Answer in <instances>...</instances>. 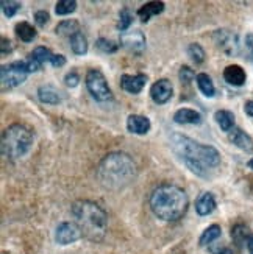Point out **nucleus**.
<instances>
[{"mask_svg":"<svg viewBox=\"0 0 253 254\" xmlns=\"http://www.w3.org/2000/svg\"><path fill=\"white\" fill-rule=\"evenodd\" d=\"M173 151L183 159V162L199 176H206L208 170L216 169L221 164V154L211 145L195 142L186 136L173 134L170 139Z\"/></svg>","mask_w":253,"mask_h":254,"instance_id":"f257e3e1","label":"nucleus"},{"mask_svg":"<svg viewBox=\"0 0 253 254\" xmlns=\"http://www.w3.org/2000/svg\"><path fill=\"white\" fill-rule=\"evenodd\" d=\"M150 209L164 222H177L189 206V198L181 187L175 184H161L150 195Z\"/></svg>","mask_w":253,"mask_h":254,"instance_id":"f03ea898","label":"nucleus"},{"mask_svg":"<svg viewBox=\"0 0 253 254\" xmlns=\"http://www.w3.org/2000/svg\"><path fill=\"white\" fill-rule=\"evenodd\" d=\"M75 223L80 226L84 237L92 242H100L105 237L108 226V215L103 209L87 200L75 201L72 206Z\"/></svg>","mask_w":253,"mask_h":254,"instance_id":"7ed1b4c3","label":"nucleus"},{"mask_svg":"<svg viewBox=\"0 0 253 254\" xmlns=\"http://www.w3.org/2000/svg\"><path fill=\"white\" fill-rule=\"evenodd\" d=\"M97 175L108 187H122L136 178V164L125 153H111L98 165Z\"/></svg>","mask_w":253,"mask_h":254,"instance_id":"20e7f679","label":"nucleus"},{"mask_svg":"<svg viewBox=\"0 0 253 254\" xmlns=\"http://www.w3.org/2000/svg\"><path fill=\"white\" fill-rule=\"evenodd\" d=\"M33 147V132L28 127L14 124L2 132V154L14 161L30 151Z\"/></svg>","mask_w":253,"mask_h":254,"instance_id":"39448f33","label":"nucleus"},{"mask_svg":"<svg viewBox=\"0 0 253 254\" xmlns=\"http://www.w3.org/2000/svg\"><path fill=\"white\" fill-rule=\"evenodd\" d=\"M84 83H86L87 91H89V94L97 102H108L113 98L111 89H109L105 75L98 69L87 70V73L84 76Z\"/></svg>","mask_w":253,"mask_h":254,"instance_id":"423d86ee","label":"nucleus"},{"mask_svg":"<svg viewBox=\"0 0 253 254\" xmlns=\"http://www.w3.org/2000/svg\"><path fill=\"white\" fill-rule=\"evenodd\" d=\"M27 63L25 61H14L11 64H5L0 69V80H2V89H11L22 84L27 80L28 75Z\"/></svg>","mask_w":253,"mask_h":254,"instance_id":"0eeeda50","label":"nucleus"},{"mask_svg":"<svg viewBox=\"0 0 253 254\" xmlns=\"http://www.w3.org/2000/svg\"><path fill=\"white\" fill-rule=\"evenodd\" d=\"M214 41L217 44V47L221 49L228 57H236L241 52L239 47V38L236 33L230 30H217L214 33Z\"/></svg>","mask_w":253,"mask_h":254,"instance_id":"6e6552de","label":"nucleus"},{"mask_svg":"<svg viewBox=\"0 0 253 254\" xmlns=\"http://www.w3.org/2000/svg\"><path fill=\"white\" fill-rule=\"evenodd\" d=\"M83 237V233L80 226L75 222H64L57 228V234H55V239L60 245H69L74 244L79 239Z\"/></svg>","mask_w":253,"mask_h":254,"instance_id":"1a4fd4ad","label":"nucleus"},{"mask_svg":"<svg viewBox=\"0 0 253 254\" xmlns=\"http://www.w3.org/2000/svg\"><path fill=\"white\" fill-rule=\"evenodd\" d=\"M172 92H173L172 83L169 80H166V78L158 80L157 83H153L152 87H150V97L157 105L168 103L170 100V97H172Z\"/></svg>","mask_w":253,"mask_h":254,"instance_id":"9d476101","label":"nucleus"},{"mask_svg":"<svg viewBox=\"0 0 253 254\" xmlns=\"http://www.w3.org/2000/svg\"><path fill=\"white\" fill-rule=\"evenodd\" d=\"M120 44L133 52H142L146 47V36L142 35L141 30H133V31H124L120 35Z\"/></svg>","mask_w":253,"mask_h":254,"instance_id":"9b49d317","label":"nucleus"},{"mask_svg":"<svg viewBox=\"0 0 253 254\" xmlns=\"http://www.w3.org/2000/svg\"><path fill=\"white\" fill-rule=\"evenodd\" d=\"M147 83V75L146 73H138V75H122L120 76V87L128 92V94H139Z\"/></svg>","mask_w":253,"mask_h":254,"instance_id":"f8f14e48","label":"nucleus"},{"mask_svg":"<svg viewBox=\"0 0 253 254\" xmlns=\"http://www.w3.org/2000/svg\"><path fill=\"white\" fill-rule=\"evenodd\" d=\"M150 120L146 116H139V114H131L127 119V128L130 132L133 134H147L150 131Z\"/></svg>","mask_w":253,"mask_h":254,"instance_id":"ddd939ff","label":"nucleus"},{"mask_svg":"<svg viewBox=\"0 0 253 254\" xmlns=\"http://www.w3.org/2000/svg\"><path fill=\"white\" fill-rule=\"evenodd\" d=\"M173 120L175 124L180 125H199L202 124V114L199 111H195V109L181 108L173 114Z\"/></svg>","mask_w":253,"mask_h":254,"instance_id":"4468645a","label":"nucleus"},{"mask_svg":"<svg viewBox=\"0 0 253 254\" xmlns=\"http://www.w3.org/2000/svg\"><path fill=\"white\" fill-rule=\"evenodd\" d=\"M228 139L232 143L244 151H253V139L241 128H233L228 132Z\"/></svg>","mask_w":253,"mask_h":254,"instance_id":"2eb2a0df","label":"nucleus"},{"mask_svg":"<svg viewBox=\"0 0 253 254\" xmlns=\"http://www.w3.org/2000/svg\"><path fill=\"white\" fill-rule=\"evenodd\" d=\"M224 78L228 84H232V86H243L247 80V75H246V70L241 67V65L232 64V65H227L225 67Z\"/></svg>","mask_w":253,"mask_h":254,"instance_id":"dca6fc26","label":"nucleus"},{"mask_svg":"<svg viewBox=\"0 0 253 254\" xmlns=\"http://www.w3.org/2000/svg\"><path fill=\"white\" fill-rule=\"evenodd\" d=\"M216 209V200L211 192H203L195 201V211L199 215H210Z\"/></svg>","mask_w":253,"mask_h":254,"instance_id":"f3484780","label":"nucleus"},{"mask_svg":"<svg viewBox=\"0 0 253 254\" xmlns=\"http://www.w3.org/2000/svg\"><path fill=\"white\" fill-rule=\"evenodd\" d=\"M164 11V3L163 2H149L144 3L138 9V16L142 22H149L153 16H158Z\"/></svg>","mask_w":253,"mask_h":254,"instance_id":"a211bd4d","label":"nucleus"},{"mask_svg":"<svg viewBox=\"0 0 253 254\" xmlns=\"http://www.w3.org/2000/svg\"><path fill=\"white\" fill-rule=\"evenodd\" d=\"M38 97L42 103H47V105H58L61 102V97L60 92L55 89L53 86L46 84V86H41L38 89Z\"/></svg>","mask_w":253,"mask_h":254,"instance_id":"6ab92c4d","label":"nucleus"},{"mask_svg":"<svg viewBox=\"0 0 253 254\" xmlns=\"http://www.w3.org/2000/svg\"><path fill=\"white\" fill-rule=\"evenodd\" d=\"M214 119H216L217 125L221 127L222 131L230 132L235 128V116H233V113L225 111V109H221V111H217L214 114Z\"/></svg>","mask_w":253,"mask_h":254,"instance_id":"aec40b11","label":"nucleus"},{"mask_svg":"<svg viewBox=\"0 0 253 254\" xmlns=\"http://www.w3.org/2000/svg\"><path fill=\"white\" fill-rule=\"evenodd\" d=\"M14 30H16V36L22 42H31L36 38V30L33 28V25H30L28 22H19Z\"/></svg>","mask_w":253,"mask_h":254,"instance_id":"412c9836","label":"nucleus"},{"mask_svg":"<svg viewBox=\"0 0 253 254\" xmlns=\"http://www.w3.org/2000/svg\"><path fill=\"white\" fill-rule=\"evenodd\" d=\"M77 33H80V25L77 20H64L61 24H58L57 27V35L60 36H68L69 39L77 35Z\"/></svg>","mask_w":253,"mask_h":254,"instance_id":"4be33fe9","label":"nucleus"},{"mask_svg":"<svg viewBox=\"0 0 253 254\" xmlns=\"http://www.w3.org/2000/svg\"><path fill=\"white\" fill-rule=\"evenodd\" d=\"M195 81H197V86H199L200 92L205 97H214V92H216L214 84H213L211 78L206 73H199V75H197Z\"/></svg>","mask_w":253,"mask_h":254,"instance_id":"5701e85b","label":"nucleus"},{"mask_svg":"<svg viewBox=\"0 0 253 254\" xmlns=\"http://www.w3.org/2000/svg\"><path fill=\"white\" fill-rule=\"evenodd\" d=\"M221 234H222V229L219 225H211L210 228H206L203 231V234L200 236V247H206L213 244L216 239L221 237Z\"/></svg>","mask_w":253,"mask_h":254,"instance_id":"b1692460","label":"nucleus"},{"mask_svg":"<svg viewBox=\"0 0 253 254\" xmlns=\"http://www.w3.org/2000/svg\"><path fill=\"white\" fill-rule=\"evenodd\" d=\"M71 49L75 55H84L87 52V39L82 31L71 38Z\"/></svg>","mask_w":253,"mask_h":254,"instance_id":"393cba45","label":"nucleus"},{"mask_svg":"<svg viewBox=\"0 0 253 254\" xmlns=\"http://www.w3.org/2000/svg\"><path fill=\"white\" fill-rule=\"evenodd\" d=\"M52 57H53V53L47 47H36L35 50L30 53V58L35 60L41 65H44L46 63H50L52 61Z\"/></svg>","mask_w":253,"mask_h":254,"instance_id":"a878e982","label":"nucleus"},{"mask_svg":"<svg viewBox=\"0 0 253 254\" xmlns=\"http://www.w3.org/2000/svg\"><path fill=\"white\" fill-rule=\"evenodd\" d=\"M77 9V2L75 0H60L55 6V13L58 16H68Z\"/></svg>","mask_w":253,"mask_h":254,"instance_id":"bb28decb","label":"nucleus"},{"mask_svg":"<svg viewBox=\"0 0 253 254\" xmlns=\"http://www.w3.org/2000/svg\"><path fill=\"white\" fill-rule=\"evenodd\" d=\"M188 55L195 64H200L205 61V50L200 44H197V42L191 44V46L188 47Z\"/></svg>","mask_w":253,"mask_h":254,"instance_id":"cd10ccee","label":"nucleus"},{"mask_svg":"<svg viewBox=\"0 0 253 254\" xmlns=\"http://www.w3.org/2000/svg\"><path fill=\"white\" fill-rule=\"evenodd\" d=\"M0 5H2V11L6 17H13L22 6L19 2H14V0H2Z\"/></svg>","mask_w":253,"mask_h":254,"instance_id":"c85d7f7f","label":"nucleus"},{"mask_svg":"<svg viewBox=\"0 0 253 254\" xmlns=\"http://www.w3.org/2000/svg\"><path fill=\"white\" fill-rule=\"evenodd\" d=\"M131 20H133V16H131V13H130V11H128L127 8H124V9L119 13L117 28H119L120 31H127V30L130 28V25H131Z\"/></svg>","mask_w":253,"mask_h":254,"instance_id":"c756f323","label":"nucleus"},{"mask_svg":"<svg viewBox=\"0 0 253 254\" xmlns=\"http://www.w3.org/2000/svg\"><path fill=\"white\" fill-rule=\"evenodd\" d=\"M97 47L100 49L102 52H105V53H114L116 50H117V44L116 42H113V41H109V39H106V38H98L97 39Z\"/></svg>","mask_w":253,"mask_h":254,"instance_id":"7c9ffc66","label":"nucleus"},{"mask_svg":"<svg viewBox=\"0 0 253 254\" xmlns=\"http://www.w3.org/2000/svg\"><path fill=\"white\" fill-rule=\"evenodd\" d=\"M232 234H233V239L236 242H241V240H247L250 237V231L244 225H238V226L233 228V233Z\"/></svg>","mask_w":253,"mask_h":254,"instance_id":"2f4dec72","label":"nucleus"},{"mask_svg":"<svg viewBox=\"0 0 253 254\" xmlns=\"http://www.w3.org/2000/svg\"><path fill=\"white\" fill-rule=\"evenodd\" d=\"M178 78H180V81L181 83H191L194 78H197L195 76V73H194V70L191 69V67H188V65H183V67L180 69V72H178Z\"/></svg>","mask_w":253,"mask_h":254,"instance_id":"473e14b6","label":"nucleus"},{"mask_svg":"<svg viewBox=\"0 0 253 254\" xmlns=\"http://www.w3.org/2000/svg\"><path fill=\"white\" fill-rule=\"evenodd\" d=\"M49 19H50V16H49V13L47 11H44V9H41V11H38V13H35V22L39 25V27H44L49 22Z\"/></svg>","mask_w":253,"mask_h":254,"instance_id":"72a5a7b5","label":"nucleus"},{"mask_svg":"<svg viewBox=\"0 0 253 254\" xmlns=\"http://www.w3.org/2000/svg\"><path fill=\"white\" fill-rule=\"evenodd\" d=\"M64 81H66V86L75 87L77 84H79V81H80V76L77 75V72H69L68 75L64 76Z\"/></svg>","mask_w":253,"mask_h":254,"instance_id":"f704fd0d","label":"nucleus"},{"mask_svg":"<svg viewBox=\"0 0 253 254\" xmlns=\"http://www.w3.org/2000/svg\"><path fill=\"white\" fill-rule=\"evenodd\" d=\"M50 64L53 65V67H63V65L66 64V58L63 57V55H53Z\"/></svg>","mask_w":253,"mask_h":254,"instance_id":"c9c22d12","label":"nucleus"},{"mask_svg":"<svg viewBox=\"0 0 253 254\" xmlns=\"http://www.w3.org/2000/svg\"><path fill=\"white\" fill-rule=\"evenodd\" d=\"M0 46H2V55H6V53H11L13 52V46H11V41L9 39H6V38H2V44H0Z\"/></svg>","mask_w":253,"mask_h":254,"instance_id":"e433bc0d","label":"nucleus"},{"mask_svg":"<svg viewBox=\"0 0 253 254\" xmlns=\"http://www.w3.org/2000/svg\"><path fill=\"white\" fill-rule=\"evenodd\" d=\"M244 111H246V114H247V116L253 117V100H249V102L246 103Z\"/></svg>","mask_w":253,"mask_h":254,"instance_id":"4c0bfd02","label":"nucleus"},{"mask_svg":"<svg viewBox=\"0 0 253 254\" xmlns=\"http://www.w3.org/2000/svg\"><path fill=\"white\" fill-rule=\"evenodd\" d=\"M246 44H247V47H249V49L252 50V53H253V33H252V35H247Z\"/></svg>","mask_w":253,"mask_h":254,"instance_id":"58836bf2","label":"nucleus"},{"mask_svg":"<svg viewBox=\"0 0 253 254\" xmlns=\"http://www.w3.org/2000/svg\"><path fill=\"white\" fill-rule=\"evenodd\" d=\"M247 248H249V253L253 254V236H250L247 239Z\"/></svg>","mask_w":253,"mask_h":254,"instance_id":"ea45409f","label":"nucleus"},{"mask_svg":"<svg viewBox=\"0 0 253 254\" xmlns=\"http://www.w3.org/2000/svg\"><path fill=\"white\" fill-rule=\"evenodd\" d=\"M217 254H233V251L230 250V248H222L221 251H219Z\"/></svg>","mask_w":253,"mask_h":254,"instance_id":"a19ab883","label":"nucleus"},{"mask_svg":"<svg viewBox=\"0 0 253 254\" xmlns=\"http://www.w3.org/2000/svg\"><path fill=\"white\" fill-rule=\"evenodd\" d=\"M249 167H250V169L253 170V158H252V159L249 161Z\"/></svg>","mask_w":253,"mask_h":254,"instance_id":"79ce46f5","label":"nucleus"},{"mask_svg":"<svg viewBox=\"0 0 253 254\" xmlns=\"http://www.w3.org/2000/svg\"><path fill=\"white\" fill-rule=\"evenodd\" d=\"M252 57H253V53H252Z\"/></svg>","mask_w":253,"mask_h":254,"instance_id":"37998d69","label":"nucleus"}]
</instances>
